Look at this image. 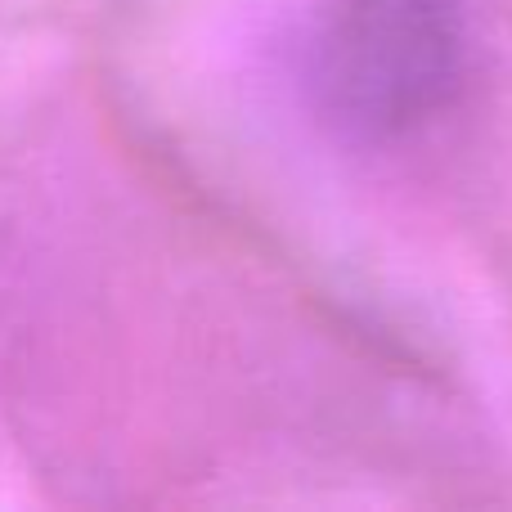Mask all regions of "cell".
Returning a JSON list of instances; mask_svg holds the SVG:
<instances>
[{
  "label": "cell",
  "instance_id": "cell-1",
  "mask_svg": "<svg viewBox=\"0 0 512 512\" xmlns=\"http://www.w3.org/2000/svg\"><path fill=\"white\" fill-rule=\"evenodd\" d=\"M468 68L463 0H324L306 41L315 113L351 144H400L436 126Z\"/></svg>",
  "mask_w": 512,
  "mask_h": 512
}]
</instances>
